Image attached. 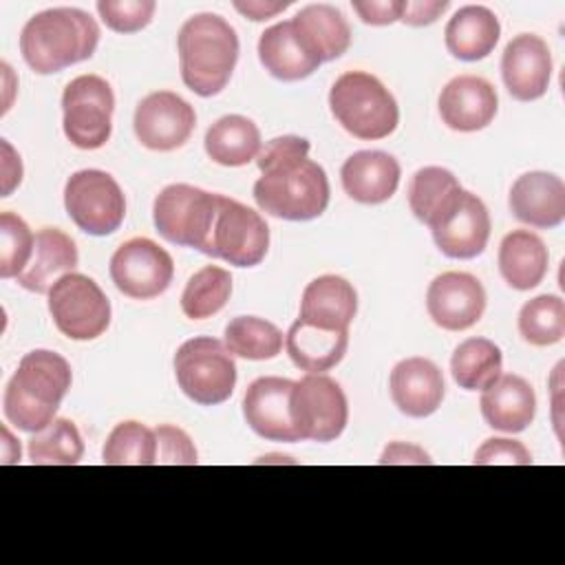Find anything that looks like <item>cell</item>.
<instances>
[{
	"mask_svg": "<svg viewBox=\"0 0 565 565\" xmlns=\"http://www.w3.org/2000/svg\"><path fill=\"white\" fill-rule=\"evenodd\" d=\"M99 44V26L90 13L75 7H55L26 20L20 33V53L40 75L60 73L88 60Z\"/></svg>",
	"mask_w": 565,
	"mask_h": 565,
	"instance_id": "obj_1",
	"label": "cell"
},
{
	"mask_svg": "<svg viewBox=\"0 0 565 565\" xmlns=\"http://www.w3.org/2000/svg\"><path fill=\"white\" fill-rule=\"evenodd\" d=\"M73 382L71 364L55 351H29L4 388V417L24 433L46 428Z\"/></svg>",
	"mask_w": 565,
	"mask_h": 565,
	"instance_id": "obj_2",
	"label": "cell"
},
{
	"mask_svg": "<svg viewBox=\"0 0 565 565\" xmlns=\"http://www.w3.org/2000/svg\"><path fill=\"white\" fill-rule=\"evenodd\" d=\"M179 68L183 84L201 95L221 93L238 62V35L218 13L188 18L177 38Z\"/></svg>",
	"mask_w": 565,
	"mask_h": 565,
	"instance_id": "obj_3",
	"label": "cell"
},
{
	"mask_svg": "<svg viewBox=\"0 0 565 565\" xmlns=\"http://www.w3.org/2000/svg\"><path fill=\"white\" fill-rule=\"evenodd\" d=\"M329 194L327 172L309 157L269 166L254 183L258 207L285 221L318 218L329 205Z\"/></svg>",
	"mask_w": 565,
	"mask_h": 565,
	"instance_id": "obj_4",
	"label": "cell"
},
{
	"mask_svg": "<svg viewBox=\"0 0 565 565\" xmlns=\"http://www.w3.org/2000/svg\"><path fill=\"white\" fill-rule=\"evenodd\" d=\"M329 106L335 121L358 139H384L399 121L395 97L364 71L342 73L329 90Z\"/></svg>",
	"mask_w": 565,
	"mask_h": 565,
	"instance_id": "obj_5",
	"label": "cell"
},
{
	"mask_svg": "<svg viewBox=\"0 0 565 565\" xmlns=\"http://www.w3.org/2000/svg\"><path fill=\"white\" fill-rule=\"evenodd\" d=\"M179 388L201 406L225 402L236 386V364L230 349L207 335L183 342L174 353Z\"/></svg>",
	"mask_w": 565,
	"mask_h": 565,
	"instance_id": "obj_6",
	"label": "cell"
},
{
	"mask_svg": "<svg viewBox=\"0 0 565 565\" xmlns=\"http://www.w3.org/2000/svg\"><path fill=\"white\" fill-rule=\"evenodd\" d=\"M218 210V194L188 183L163 188L152 205L157 232L174 245L194 247L205 254Z\"/></svg>",
	"mask_w": 565,
	"mask_h": 565,
	"instance_id": "obj_7",
	"label": "cell"
},
{
	"mask_svg": "<svg viewBox=\"0 0 565 565\" xmlns=\"http://www.w3.org/2000/svg\"><path fill=\"white\" fill-rule=\"evenodd\" d=\"M115 95L99 75H79L62 93V126L66 139L82 150L102 148L113 132Z\"/></svg>",
	"mask_w": 565,
	"mask_h": 565,
	"instance_id": "obj_8",
	"label": "cell"
},
{
	"mask_svg": "<svg viewBox=\"0 0 565 565\" xmlns=\"http://www.w3.org/2000/svg\"><path fill=\"white\" fill-rule=\"evenodd\" d=\"M49 311L60 333L71 340H95L110 324V302L84 274H64L49 289Z\"/></svg>",
	"mask_w": 565,
	"mask_h": 565,
	"instance_id": "obj_9",
	"label": "cell"
},
{
	"mask_svg": "<svg viewBox=\"0 0 565 565\" xmlns=\"http://www.w3.org/2000/svg\"><path fill=\"white\" fill-rule=\"evenodd\" d=\"M64 207L71 221L90 236L113 234L126 216L124 192L104 170L71 174L64 185Z\"/></svg>",
	"mask_w": 565,
	"mask_h": 565,
	"instance_id": "obj_10",
	"label": "cell"
},
{
	"mask_svg": "<svg viewBox=\"0 0 565 565\" xmlns=\"http://www.w3.org/2000/svg\"><path fill=\"white\" fill-rule=\"evenodd\" d=\"M289 411L298 437L311 441H333L342 435L349 419L344 391L322 373H307L294 382Z\"/></svg>",
	"mask_w": 565,
	"mask_h": 565,
	"instance_id": "obj_11",
	"label": "cell"
},
{
	"mask_svg": "<svg viewBox=\"0 0 565 565\" xmlns=\"http://www.w3.org/2000/svg\"><path fill=\"white\" fill-rule=\"evenodd\" d=\"M267 247L269 227L265 218L236 199L218 194V210L205 254L236 267H254L265 258Z\"/></svg>",
	"mask_w": 565,
	"mask_h": 565,
	"instance_id": "obj_12",
	"label": "cell"
},
{
	"mask_svg": "<svg viewBox=\"0 0 565 565\" xmlns=\"http://www.w3.org/2000/svg\"><path fill=\"white\" fill-rule=\"evenodd\" d=\"M174 276L172 256L150 238H130L117 247L110 258V278L115 287L135 300L161 296Z\"/></svg>",
	"mask_w": 565,
	"mask_h": 565,
	"instance_id": "obj_13",
	"label": "cell"
},
{
	"mask_svg": "<svg viewBox=\"0 0 565 565\" xmlns=\"http://www.w3.org/2000/svg\"><path fill=\"white\" fill-rule=\"evenodd\" d=\"M132 126L141 146L157 152H170L190 139L196 126V113L177 93L157 90L137 104Z\"/></svg>",
	"mask_w": 565,
	"mask_h": 565,
	"instance_id": "obj_14",
	"label": "cell"
},
{
	"mask_svg": "<svg viewBox=\"0 0 565 565\" xmlns=\"http://www.w3.org/2000/svg\"><path fill=\"white\" fill-rule=\"evenodd\" d=\"M486 289L472 274L446 271L428 285L426 309L430 320L446 331H466L486 311Z\"/></svg>",
	"mask_w": 565,
	"mask_h": 565,
	"instance_id": "obj_15",
	"label": "cell"
},
{
	"mask_svg": "<svg viewBox=\"0 0 565 565\" xmlns=\"http://www.w3.org/2000/svg\"><path fill=\"white\" fill-rule=\"evenodd\" d=\"M294 382L276 375L254 380L243 397V417L247 426L267 441H300L289 411Z\"/></svg>",
	"mask_w": 565,
	"mask_h": 565,
	"instance_id": "obj_16",
	"label": "cell"
},
{
	"mask_svg": "<svg viewBox=\"0 0 565 565\" xmlns=\"http://www.w3.org/2000/svg\"><path fill=\"white\" fill-rule=\"evenodd\" d=\"M501 77L508 93L519 102L543 97L552 77V53L545 40L534 33L512 38L501 57Z\"/></svg>",
	"mask_w": 565,
	"mask_h": 565,
	"instance_id": "obj_17",
	"label": "cell"
},
{
	"mask_svg": "<svg viewBox=\"0 0 565 565\" xmlns=\"http://www.w3.org/2000/svg\"><path fill=\"white\" fill-rule=\"evenodd\" d=\"M435 245L448 258L468 260L479 256L490 238V214L483 201L472 192H461L455 207L430 230Z\"/></svg>",
	"mask_w": 565,
	"mask_h": 565,
	"instance_id": "obj_18",
	"label": "cell"
},
{
	"mask_svg": "<svg viewBox=\"0 0 565 565\" xmlns=\"http://www.w3.org/2000/svg\"><path fill=\"white\" fill-rule=\"evenodd\" d=\"M499 108L494 86L479 75L452 77L439 95L441 121L459 132L486 128Z\"/></svg>",
	"mask_w": 565,
	"mask_h": 565,
	"instance_id": "obj_19",
	"label": "cell"
},
{
	"mask_svg": "<svg viewBox=\"0 0 565 565\" xmlns=\"http://www.w3.org/2000/svg\"><path fill=\"white\" fill-rule=\"evenodd\" d=\"M393 404L408 417L433 415L444 399V375L428 358H406L397 362L388 380Z\"/></svg>",
	"mask_w": 565,
	"mask_h": 565,
	"instance_id": "obj_20",
	"label": "cell"
},
{
	"mask_svg": "<svg viewBox=\"0 0 565 565\" xmlns=\"http://www.w3.org/2000/svg\"><path fill=\"white\" fill-rule=\"evenodd\" d=\"M510 210L530 227H556L565 218V183L552 172H525L512 183Z\"/></svg>",
	"mask_w": 565,
	"mask_h": 565,
	"instance_id": "obj_21",
	"label": "cell"
},
{
	"mask_svg": "<svg viewBox=\"0 0 565 565\" xmlns=\"http://www.w3.org/2000/svg\"><path fill=\"white\" fill-rule=\"evenodd\" d=\"M358 311V294L353 285L335 274H324L313 278L300 300L298 320L331 329V331H349Z\"/></svg>",
	"mask_w": 565,
	"mask_h": 565,
	"instance_id": "obj_22",
	"label": "cell"
},
{
	"mask_svg": "<svg viewBox=\"0 0 565 565\" xmlns=\"http://www.w3.org/2000/svg\"><path fill=\"white\" fill-rule=\"evenodd\" d=\"M344 192L364 205L388 201L399 185V163L382 150H360L340 170Z\"/></svg>",
	"mask_w": 565,
	"mask_h": 565,
	"instance_id": "obj_23",
	"label": "cell"
},
{
	"mask_svg": "<svg viewBox=\"0 0 565 565\" xmlns=\"http://www.w3.org/2000/svg\"><path fill=\"white\" fill-rule=\"evenodd\" d=\"M479 406L490 428L501 433H521L534 419L536 395L527 380L505 373L483 388Z\"/></svg>",
	"mask_w": 565,
	"mask_h": 565,
	"instance_id": "obj_24",
	"label": "cell"
},
{
	"mask_svg": "<svg viewBox=\"0 0 565 565\" xmlns=\"http://www.w3.org/2000/svg\"><path fill=\"white\" fill-rule=\"evenodd\" d=\"M77 247L68 234L57 227H42L35 234L33 256L15 280L26 291L49 294L64 274H71L77 267Z\"/></svg>",
	"mask_w": 565,
	"mask_h": 565,
	"instance_id": "obj_25",
	"label": "cell"
},
{
	"mask_svg": "<svg viewBox=\"0 0 565 565\" xmlns=\"http://www.w3.org/2000/svg\"><path fill=\"white\" fill-rule=\"evenodd\" d=\"M258 60L269 75L282 82L309 77L322 62L302 44L291 20L271 24L260 33Z\"/></svg>",
	"mask_w": 565,
	"mask_h": 565,
	"instance_id": "obj_26",
	"label": "cell"
},
{
	"mask_svg": "<svg viewBox=\"0 0 565 565\" xmlns=\"http://www.w3.org/2000/svg\"><path fill=\"white\" fill-rule=\"evenodd\" d=\"M501 35L499 18L483 4H466L448 20L444 38L450 55L463 62L488 57Z\"/></svg>",
	"mask_w": 565,
	"mask_h": 565,
	"instance_id": "obj_27",
	"label": "cell"
},
{
	"mask_svg": "<svg viewBox=\"0 0 565 565\" xmlns=\"http://www.w3.org/2000/svg\"><path fill=\"white\" fill-rule=\"evenodd\" d=\"M291 24L302 44L320 62L340 57L351 44V26L347 18L331 4H307L291 18Z\"/></svg>",
	"mask_w": 565,
	"mask_h": 565,
	"instance_id": "obj_28",
	"label": "cell"
},
{
	"mask_svg": "<svg viewBox=\"0 0 565 565\" xmlns=\"http://www.w3.org/2000/svg\"><path fill=\"white\" fill-rule=\"evenodd\" d=\"M550 254L545 243L530 230L505 234L499 245V271L503 280L519 291L534 289L547 274Z\"/></svg>",
	"mask_w": 565,
	"mask_h": 565,
	"instance_id": "obj_29",
	"label": "cell"
},
{
	"mask_svg": "<svg viewBox=\"0 0 565 565\" xmlns=\"http://www.w3.org/2000/svg\"><path fill=\"white\" fill-rule=\"evenodd\" d=\"M291 362L307 373L333 369L347 353L349 331H331L296 320L285 338Z\"/></svg>",
	"mask_w": 565,
	"mask_h": 565,
	"instance_id": "obj_30",
	"label": "cell"
},
{
	"mask_svg": "<svg viewBox=\"0 0 565 565\" xmlns=\"http://www.w3.org/2000/svg\"><path fill=\"white\" fill-rule=\"evenodd\" d=\"M461 192L463 190L450 170L428 166L413 174L408 185V205L415 218L433 230L455 207Z\"/></svg>",
	"mask_w": 565,
	"mask_h": 565,
	"instance_id": "obj_31",
	"label": "cell"
},
{
	"mask_svg": "<svg viewBox=\"0 0 565 565\" xmlns=\"http://www.w3.org/2000/svg\"><path fill=\"white\" fill-rule=\"evenodd\" d=\"M260 148L258 126L243 115H225L205 132V152L218 166H245L258 157Z\"/></svg>",
	"mask_w": 565,
	"mask_h": 565,
	"instance_id": "obj_32",
	"label": "cell"
},
{
	"mask_svg": "<svg viewBox=\"0 0 565 565\" xmlns=\"http://www.w3.org/2000/svg\"><path fill=\"white\" fill-rule=\"evenodd\" d=\"M501 349L488 338L463 340L450 358L452 380L466 391L488 388L501 375Z\"/></svg>",
	"mask_w": 565,
	"mask_h": 565,
	"instance_id": "obj_33",
	"label": "cell"
},
{
	"mask_svg": "<svg viewBox=\"0 0 565 565\" xmlns=\"http://www.w3.org/2000/svg\"><path fill=\"white\" fill-rule=\"evenodd\" d=\"M232 296V276L218 265L201 267L181 294V311L190 320H205L218 313Z\"/></svg>",
	"mask_w": 565,
	"mask_h": 565,
	"instance_id": "obj_34",
	"label": "cell"
},
{
	"mask_svg": "<svg viewBox=\"0 0 565 565\" xmlns=\"http://www.w3.org/2000/svg\"><path fill=\"white\" fill-rule=\"evenodd\" d=\"M225 347L245 360H271L282 349V331L256 316H236L225 327Z\"/></svg>",
	"mask_w": 565,
	"mask_h": 565,
	"instance_id": "obj_35",
	"label": "cell"
},
{
	"mask_svg": "<svg viewBox=\"0 0 565 565\" xmlns=\"http://www.w3.org/2000/svg\"><path fill=\"white\" fill-rule=\"evenodd\" d=\"M26 450L33 466H73L84 455V441L71 419L55 417L29 439Z\"/></svg>",
	"mask_w": 565,
	"mask_h": 565,
	"instance_id": "obj_36",
	"label": "cell"
},
{
	"mask_svg": "<svg viewBox=\"0 0 565 565\" xmlns=\"http://www.w3.org/2000/svg\"><path fill=\"white\" fill-rule=\"evenodd\" d=\"M106 466H152L157 463L154 430L139 422L117 424L102 450Z\"/></svg>",
	"mask_w": 565,
	"mask_h": 565,
	"instance_id": "obj_37",
	"label": "cell"
},
{
	"mask_svg": "<svg viewBox=\"0 0 565 565\" xmlns=\"http://www.w3.org/2000/svg\"><path fill=\"white\" fill-rule=\"evenodd\" d=\"M519 333L534 347H550L565 335V302L543 294L527 300L519 311Z\"/></svg>",
	"mask_w": 565,
	"mask_h": 565,
	"instance_id": "obj_38",
	"label": "cell"
},
{
	"mask_svg": "<svg viewBox=\"0 0 565 565\" xmlns=\"http://www.w3.org/2000/svg\"><path fill=\"white\" fill-rule=\"evenodd\" d=\"M35 236L13 212L0 214V278H18L33 256Z\"/></svg>",
	"mask_w": 565,
	"mask_h": 565,
	"instance_id": "obj_39",
	"label": "cell"
},
{
	"mask_svg": "<svg viewBox=\"0 0 565 565\" xmlns=\"http://www.w3.org/2000/svg\"><path fill=\"white\" fill-rule=\"evenodd\" d=\"M154 0H99L97 13L102 22L115 33H137L150 24L154 15Z\"/></svg>",
	"mask_w": 565,
	"mask_h": 565,
	"instance_id": "obj_40",
	"label": "cell"
},
{
	"mask_svg": "<svg viewBox=\"0 0 565 565\" xmlns=\"http://www.w3.org/2000/svg\"><path fill=\"white\" fill-rule=\"evenodd\" d=\"M154 437H157V463L194 466L199 461L192 439L179 426L161 424L154 428Z\"/></svg>",
	"mask_w": 565,
	"mask_h": 565,
	"instance_id": "obj_41",
	"label": "cell"
},
{
	"mask_svg": "<svg viewBox=\"0 0 565 565\" xmlns=\"http://www.w3.org/2000/svg\"><path fill=\"white\" fill-rule=\"evenodd\" d=\"M475 466H530L532 455L530 450L516 441V439H505V437H492L486 439L472 459Z\"/></svg>",
	"mask_w": 565,
	"mask_h": 565,
	"instance_id": "obj_42",
	"label": "cell"
},
{
	"mask_svg": "<svg viewBox=\"0 0 565 565\" xmlns=\"http://www.w3.org/2000/svg\"><path fill=\"white\" fill-rule=\"evenodd\" d=\"M309 141L302 139V137H296V135H282V137H276L271 141H267L258 157H256V166L260 168V172L269 166H276V163H285V161H291V159H305L309 154Z\"/></svg>",
	"mask_w": 565,
	"mask_h": 565,
	"instance_id": "obj_43",
	"label": "cell"
},
{
	"mask_svg": "<svg viewBox=\"0 0 565 565\" xmlns=\"http://www.w3.org/2000/svg\"><path fill=\"white\" fill-rule=\"evenodd\" d=\"M353 11L360 15L364 24L373 26H384L393 24L402 15L404 0H366V2H351Z\"/></svg>",
	"mask_w": 565,
	"mask_h": 565,
	"instance_id": "obj_44",
	"label": "cell"
},
{
	"mask_svg": "<svg viewBox=\"0 0 565 565\" xmlns=\"http://www.w3.org/2000/svg\"><path fill=\"white\" fill-rule=\"evenodd\" d=\"M448 0H406L399 20L411 26H426L433 24L448 9Z\"/></svg>",
	"mask_w": 565,
	"mask_h": 565,
	"instance_id": "obj_45",
	"label": "cell"
},
{
	"mask_svg": "<svg viewBox=\"0 0 565 565\" xmlns=\"http://www.w3.org/2000/svg\"><path fill=\"white\" fill-rule=\"evenodd\" d=\"M382 466H393V463H433L430 455L426 450H422L415 444H404V441H393L384 448L382 457H380Z\"/></svg>",
	"mask_w": 565,
	"mask_h": 565,
	"instance_id": "obj_46",
	"label": "cell"
},
{
	"mask_svg": "<svg viewBox=\"0 0 565 565\" xmlns=\"http://www.w3.org/2000/svg\"><path fill=\"white\" fill-rule=\"evenodd\" d=\"M0 146H2V196H9L13 188L22 181V161L7 139H2Z\"/></svg>",
	"mask_w": 565,
	"mask_h": 565,
	"instance_id": "obj_47",
	"label": "cell"
},
{
	"mask_svg": "<svg viewBox=\"0 0 565 565\" xmlns=\"http://www.w3.org/2000/svg\"><path fill=\"white\" fill-rule=\"evenodd\" d=\"M291 2L285 0V2H271V0H247V2H234V9L238 13H243L245 18L254 20V22H263V20H269L274 15H278L280 11H285Z\"/></svg>",
	"mask_w": 565,
	"mask_h": 565,
	"instance_id": "obj_48",
	"label": "cell"
},
{
	"mask_svg": "<svg viewBox=\"0 0 565 565\" xmlns=\"http://www.w3.org/2000/svg\"><path fill=\"white\" fill-rule=\"evenodd\" d=\"M2 463H18L20 461V444L11 437L7 428H2Z\"/></svg>",
	"mask_w": 565,
	"mask_h": 565,
	"instance_id": "obj_49",
	"label": "cell"
}]
</instances>
